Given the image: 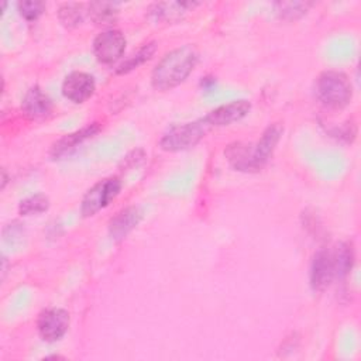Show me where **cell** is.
Segmentation results:
<instances>
[{"label": "cell", "instance_id": "6da1fadb", "mask_svg": "<svg viewBox=\"0 0 361 361\" xmlns=\"http://www.w3.org/2000/svg\"><path fill=\"white\" fill-rule=\"evenodd\" d=\"M282 128L278 124H272L265 128L261 138L257 142L235 141L226 147L224 155L228 164L241 172L259 171L271 158L281 138Z\"/></svg>", "mask_w": 361, "mask_h": 361}, {"label": "cell", "instance_id": "7a4b0ae2", "mask_svg": "<svg viewBox=\"0 0 361 361\" xmlns=\"http://www.w3.org/2000/svg\"><path fill=\"white\" fill-rule=\"evenodd\" d=\"M197 61L199 52L190 44L166 52L152 69L151 85L161 92L179 86L193 72Z\"/></svg>", "mask_w": 361, "mask_h": 361}, {"label": "cell", "instance_id": "3957f363", "mask_svg": "<svg viewBox=\"0 0 361 361\" xmlns=\"http://www.w3.org/2000/svg\"><path fill=\"white\" fill-rule=\"evenodd\" d=\"M317 100L333 110L347 107L353 99V85L350 78L338 71L322 72L314 83Z\"/></svg>", "mask_w": 361, "mask_h": 361}, {"label": "cell", "instance_id": "277c9868", "mask_svg": "<svg viewBox=\"0 0 361 361\" xmlns=\"http://www.w3.org/2000/svg\"><path fill=\"white\" fill-rule=\"evenodd\" d=\"M210 127L204 118L172 126L159 140V147L168 152H179L195 147Z\"/></svg>", "mask_w": 361, "mask_h": 361}, {"label": "cell", "instance_id": "5b68a950", "mask_svg": "<svg viewBox=\"0 0 361 361\" xmlns=\"http://www.w3.org/2000/svg\"><path fill=\"white\" fill-rule=\"evenodd\" d=\"M121 190V182L118 178H106L94 183L82 197L80 213L83 217L94 216L102 209L107 207L111 200L117 197Z\"/></svg>", "mask_w": 361, "mask_h": 361}, {"label": "cell", "instance_id": "8992f818", "mask_svg": "<svg viewBox=\"0 0 361 361\" xmlns=\"http://www.w3.org/2000/svg\"><path fill=\"white\" fill-rule=\"evenodd\" d=\"M127 39L120 30L109 28L93 39V54L100 63L111 65L117 62L126 51Z\"/></svg>", "mask_w": 361, "mask_h": 361}, {"label": "cell", "instance_id": "52a82bcc", "mask_svg": "<svg viewBox=\"0 0 361 361\" xmlns=\"http://www.w3.org/2000/svg\"><path fill=\"white\" fill-rule=\"evenodd\" d=\"M69 322V313L65 309L48 307L38 314L37 330L44 341L55 343L66 334Z\"/></svg>", "mask_w": 361, "mask_h": 361}, {"label": "cell", "instance_id": "ba28073f", "mask_svg": "<svg viewBox=\"0 0 361 361\" xmlns=\"http://www.w3.org/2000/svg\"><path fill=\"white\" fill-rule=\"evenodd\" d=\"M310 286L313 290H324L334 279H337V271L333 257V250H319L310 264Z\"/></svg>", "mask_w": 361, "mask_h": 361}, {"label": "cell", "instance_id": "9c48e42d", "mask_svg": "<svg viewBox=\"0 0 361 361\" xmlns=\"http://www.w3.org/2000/svg\"><path fill=\"white\" fill-rule=\"evenodd\" d=\"M94 78L90 73L82 71L71 72L62 82V94L76 104L90 99L94 93Z\"/></svg>", "mask_w": 361, "mask_h": 361}, {"label": "cell", "instance_id": "30bf717a", "mask_svg": "<svg viewBox=\"0 0 361 361\" xmlns=\"http://www.w3.org/2000/svg\"><path fill=\"white\" fill-rule=\"evenodd\" d=\"M250 110L251 103L248 100H235L213 109L203 118L209 127H224L240 121L250 113Z\"/></svg>", "mask_w": 361, "mask_h": 361}, {"label": "cell", "instance_id": "8fae6325", "mask_svg": "<svg viewBox=\"0 0 361 361\" xmlns=\"http://www.w3.org/2000/svg\"><path fill=\"white\" fill-rule=\"evenodd\" d=\"M21 110L31 120L42 118L51 113L52 100L39 86L35 85L25 92L21 100Z\"/></svg>", "mask_w": 361, "mask_h": 361}, {"label": "cell", "instance_id": "7c38bea8", "mask_svg": "<svg viewBox=\"0 0 361 361\" xmlns=\"http://www.w3.org/2000/svg\"><path fill=\"white\" fill-rule=\"evenodd\" d=\"M142 219V212L137 206H128L121 209L109 223V233L114 241H121L126 235L134 230Z\"/></svg>", "mask_w": 361, "mask_h": 361}, {"label": "cell", "instance_id": "4fadbf2b", "mask_svg": "<svg viewBox=\"0 0 361 361\" xmlns=\"http://www.w3.org/2000/svg\"><path fill=\"white\" fill-rule=\"evenodd\" d=\"M99 124L97 123H93L90 126H86L75 133H71V134H66L63 135L62 138H59L51 148V155L56 159V158H61L66 154H69L71 151H73L79 144H82L85 140L93 137L97 131H99Z\"/></svg>", "mask_w": 361, "mask_h": 361}, {"label": "cell", "instance_id": "5bb4252c", "mask_svg": "<svg viewBox=\"0 0 361 361\" xmlns=\"http://www.w3.org/2000/svg\"><path fill=\"white\" fill-rule=\"evenodd\" d=\"M199 6L196 1H161L154 3L149 7V14L157 21L173 23L183 17V14L189 10Z\"/></svg>", "mask_w": 361, "mask_h": 361}, {"label": "cell", "instance_id": "9a60e30c", "mask_svg": "<svg viewBox=\"0 0 361 361\" xmlns=\"http://www.w3.org/2000/svg\"><path fill=\"white\" fill-rule=\"evenodd\" d=\"M87 14L93 23L106 25L116 21L118 4L111 1H93L87 4Z\"/></svg>", "mask_w": 361, "mask_h": 361}, {"label": "cell", "instance_id": "2e32d148", "mask_svg": "<svg viewBox=\"0 0 361 361\" xmlns=\"http://www.w3.org/2000/svg\"><path fill=\"white\" fill-rule=\"evenodd\" d=\"M86 13H87V4L62 3L58 8V18L65 27L73 28V27H78L85 20Z\"/></svg>", "mask_w": 361, "mask_h": 361}, {"label": "cell", "instance_id": "e0dca14e", "mask_svg": "<svg viewBox=\"0 0 361 361\" xmlns=\"http://www.w3.org/2000/svg\"><path fill=\"white\" fill-rule=\"evenodd\" d=\"M333 250L337 279L347 276L354 265V250L350 243H340Z\"/></svg>", "mask_w": 361, "mask_h": 361}, {"label": "cell", "instance_id": "ac0fdd59", "mask_svg": "<svg viewBox=\"0 0 361 361\" xmlns=\"http://www.w3.org/2000/svg\"><path fill=\"white\" fill-rule=\"evenodd\" d=\"M313 3L309 1H276L274 4L275 13L282 20H298L303 17Z\"/></svg>", "mask_w": 361, "mask_h": 361}, {"label": "cell", "instance_id": "d6986e66", "mask_svg": "<svg viewBox=\"0 0 361 361\" xmlns=\"http://www.w3.org/2000/svg\"><path fill=\"white\" fill-rule=\"evenodd\" d=\"M155 52V42H148L145 45H142L135 54H133L131 56H128L124 62H121L116 72L117 73H128L130 71L138 68L140 65H142L145 61H148Z\"/></svg>", "mask_w": 361, "mask_h": 361}, {"label": "cell", "instance_id": "ffe728a7", "mask_svg": "<svg viewBox=\"0 0 361 361\" xmlns=\"http://www.w3.org/2000/svg\"><path fill=\"white\" fill-rule=\"evenodd\" d=\"M48 207H49L48 196L42 193H35L20 202L18 212L21 216H32V214H39L47 212Z\"/></svg>", "mask_w": 361, "mask_h": 361}, {"label": "cell", "instance_id": "44dd1931", "mask_svg": "<svg viewBox=\"0 0 361 361\" xmlns=\"http://www.w3.org/2000/svg\"><path fill=\"white\" fill-rule=\"evenodd\" d=\"M17 7L23 18H25L27 21H34L44 13L45 3L38 0H24V1H20Z\"/></svg>", "mask_w": 361, "mask_h": 361}]
</instances>
